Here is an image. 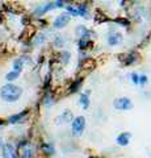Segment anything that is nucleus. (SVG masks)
<instances>
[{
    "mask_svg": "<svg viewBox=\"0 0 151 158\" xmlns=\"http://www.w3.org/2000/svg\"><path fill=\"white\" fill-rule=\"evenodd\" d=\"M21 94H23V90L15 84H5L0 90V98L8 103H13L19 100Z\"/></svg>",
    "mask_w": 151,
    "mask_h": 158,
    "instance_id": "1",
    "label": "nucleus"
},
{
    "mask_svg": "<svg viewBox=\"0 0 151 158\" xmlns=\"http://www.w3.org/2000/svg\"><path fill=\"white\" fill-rule=\"evenodd\" d=\"M63 7V2L62 0H55V2L53 3H49V4H45V5H39L37 9L34 11V16H42L45 15L46 12H49V11H51L54 8H62Z\"/></svg>",
    "mask_w": 151,
    "mask_h": 158,
    "instance_id": "2",
    "label": "nucleus"
},
{
    "mask_svg": "<svg viewBox=\"0 0 151 158\" xmlns=\"http://www.w3.org/2000/svg\"><path fill=\"white\" fill-rule=\"evenodd\" d=\"M71 128H72V133L75 136H80L83 133L84 128H85V118L83 116H78L74 118L72 121V125H71Z\"/></svg>",
    "mask_w": 151,
    "mask_h": 158,
    "instance_id": "3",
    "label": "nucleus"
},
{
    "mask_svg": "<svg viewBox=\"0 0 151 158\" xmlns=\"http://www.w3.org/2000/svg\"><path fill=\"white\" fill-rule=\"evenodd\" d=\"M113 106H114V108L118 111H128V109L133 108V103L129 98H118L114 100Z\"/></svg>",
    "mask_w": 151,
    "mask_h": 158,
    "instance_id": "4",
    "label": "nucleus"
},
{
    "mask_svg": "<svg viewBox=\"0 0 151 158\" xmlns=\"http://www.w3.org/2000/svg\"><path fill=\"white\" fill-rule=\"evenodd\" d=\"M70 20H71V15H68V13H62V15H59L55 20H54V27L55 28H64L68 23H70Z\"/></svg>",
    "mask_w": 151,
    "mask_h": 158,
    "instance_id": "5",
    "label": "nucleus"
},
{
    "mask_svg": "<svg viewBox=\"0 0 151 158\" xmlns=\"http://www.w3.org/2000/svg\"><path fill=\"white\" fill-rule=\"evenodd\" d=\"M3 158H17V152L12 144H7L3 148Z\"/></svg>",
    "mask_w": 151,
    "mask_h": 158,
    "instance_id": "6",
    "label": "nucleus"
},
{
    "mask_svg": "<svg viewBox=\"0 0 151 158\" xmlns=\"http://www.w3.org/2000/svg\"><path fill=\"white\" fill-rule=\"evenodd\" d=\"M122 42V34L118 33V32H110L109 36H108V44L110 46H116L120 45Z\"/></svg>",
    "mask_w": 151,
    "mask_h": 158,
    "instance_id": "7",
    "label": "nucleus"
},
{
    "mask_svg": "<svg viewBox=\"0 0 151 158\" xmlns=\"http://www.w3.org/2000/svg\"><path fill=\"white\" fill-rule=\"evenodd\" d=\"M130 137H131V134L129 133V132H124V133H121V134H118L117 136V144L120 146H128L129 145V141H130Z\"/></svg>",
    "mask_w": 151,
    "mask_h": 158,
    "instance_id": "8",
    "label": "nucleus"
},
{
    "mask_svg": "<svg viewBox=\"0 0 151 158\" xmlns=\"http://www.w3.org/2000/svg\"><path fill=\"white\" fill-rule=\"evenodd\" d=\"M76 34L82 38H87L88 34H89V30L85 27H83V25H79V27L76 28Z\"/></svg>",
    "mask_w": 151,
    "mask_h": 158,
    "instance_id": "9",
    "label": "nucleus"
},
{
    "mask_svg": "<svg viewBox=\"0 0 151 158\" xmlns=\"http://www.w3.org/2000/svg\"><path fill=\"white\" fill-rule=\"evenodd\" d=\"M58 120H62L60 123H68V121L72 120V113H71L70 111H66V112H63L62 116L57 118V121H58Z\"/></svg>",
    "mask_w": 151,
    "mask_h": 158,
    "instance_id": "10",
    "label": "nucleus"
},
{
    "mask_svg": "<svg viewBox=\"0 0 151 158\" xmlns=\"http://www.w3.org/2000/svg\"><path fill=\"white\" fill-rule=\"evenodd\" d=\"M42 150H44V153L46 154H54V152H55V149H54V146L51 145V144L46 142L42 145Z\"/></svg>",
    "mask_w": 151,
    "mask_h": 158,
    "instance_id": "11",
    "label": "nucleus"
},
{
    "mask_svg": "<svg viewBox=\"0 0 151 158\" xmlns=\"http://www.w3.org/2000/svg\"><path fill=\"white\" fill-rule=\"evenodd\" d=\"M25 113H26V112H21V113H17V115H13V116H11V117H9V123H12V124L19 123V121H21V118L25 116Z\"/></svg>",
    "mask_w": 151,
    "mask_h": 158,
    "instance_id": "12",
    "label": "nucleus"
},
{
    "mask_svg": "<svg viewBox=\"0 0 151 158\" xmlns=\"http://www.w3.org/2000/svg\"><path fill=\"white\" fill-rule=\"evenodd\" d=\"M137 61V54L135 53H130V54H128L125 57V65H131Z\"/></svg>",
    "mask_w": 151,
    "mask_h": 158,
    "instance_id": "13",
    "label": "nucleus"
},
{
    "mask_svg": "<svg viewBox=\"0 0 151 158\" xmlns=\"http://www.w3.org/2000/svg\"><path fill=\"white\" fill-rule=\"evenodd\" d=\"M19 75H20L19 71H15V70H13V71H11V73H8V74L5 75V79H7L8 82H12V81H15V79L19 78Z\"/></svg>",
    "mask_w": 151,
    "mask_h": 158,
    "instance_id": "14",
    "label": "nucleus"
},
{
    "mask_svg": "<svg viewBox=\"0 0 151 158\" xmlns=\"http://www.w3.org/2000/svg\"><path fill=\"white\" fill-rule=\"evenodd\" d=\"M21 158H33V149L32 146H26L23 152V157Z\"/></svg>",
    "mask_w": 151,
    "mask_h": 158,
    "instance_id": "15",
    "label": "nucleus"
},
{
    "mask_svg": "<svg viewBox=\"0 0 151 158\" xmlns=\"http://www.w3.org/2000/svg\"><path fill=\"white\" fill-rule=\"evenodd\" d=\"M80 103L84 108H88L89 106V98H88V94H82L80 95Z\"/></svg>",
    "mask_w": 151,
    "mask_h": 158,
    "instance_id": "16",
    "label": "nucleus"
},
{
    "mask_svg": "<svg viewBox=\"0 0 151 158\" xmlns=\"http://www.w3.org/2000/svg\"><path fill=\"white\" fill-rule=\"evenodd\" d=\"M78 12H79V16H83V17H87V8L85 5H79L78 7Z\"/></svg>",
    "mask_w": 151,
    "mask_h": 158,
    "instance_id": "17",
    "label": "nucleus"
},
{
    "mask_svg": "<svg viewBox=\"0 0 151 158\" xmlns=\"http://www.w3.org/2000/svg\"><path fill=\"white\" fill-rule=\"evenodd\" d=\"M13 69H15V71H21V69H23V59H17L15 61V65H13Z\"/></svg>",
    "mask_w": 151,
    "mask_h": 158,
    "instance_id": "18",
    "label": "nucleus"
},
{
    "mask_svg": "<svg viewBox=\"0 0 151 158\" xmlns=\"http://www.w3.org/2000/svg\"><path fill=\"white\" fill-rule=\"evenodd\" d=\"M67 11H68V12H70L72 16H79L78 8H75V7H67Z\"/></svg>",
    "mask_w": 151,
    "mask_h": 158,
    "instance_id": "19",
    "label": "nucleus"
},
{
    "mask_svg": "<svg viewBox=\"0 0 151 158\" xmlns=\"http://www.w3.org/2000/svg\"><path fill=\"white\" fill-rule=\"evenodd\" d=\"M131 82L134 84H139V75L137 73H133L131 74Z\"/></svg>",
    "mask_w": 151,
    "mask_h": 158,
    "instance_id": "20",
    "label": "nucleus"
},
{
    "mask_svg": "<svg viewBox=\"0 0 151 158\" xmlns=\"http://www.w3.org/2000/svg\"><path fill=\"white\" fill-rule=\"evenodd\" d=\"M149 82L147 75H139V84H146Z\"/></svg>",
    "mask_w": 151,
    "mask_h": 158,
    "instance_id": "21",
    "label": "nucleus"
},
{
    "mask_svg": "<svg viewBox=\"0 0 151 158\" xmlns=\"http://www.w3.org/2000/svg\"><path fill=\"white\" fill-rule=\"evenodd\" d=\"M44 41H45V36H44V34H39L38 38L35 40V44H42Z\"/></svg>",
    "mask_w": 151,
    "mask_h": 158,
    "instance_id": "22",
    "label": "nucleus"
},
{
    "mask_svg": "<svg viewBox=\"0 0 151 158\" xmlns=\"http://www.w3.org/2000/svg\"><path fill=\"white\" fill-rule=\"evenodd\" d=\"M117 23H120V24H122V25H129V21H128V20H122V19H118Z\"/></svg>",
    "mask_w": 151,
    "mask_h": 158,
    "instance_id": "23",
    "label": "nucleus"
},
{
    "mask_svg": "<svg viewBox=\"0 0 151 158\" xmlns=\"http://www.w3.org/2000/svg\"><path fill=\"white\" fill-rule=\"evenodd\" d=\"M2 124H3V121H2V120H0V125H2Z\"/></svg>",
    "mask_w": 151,
    "mask_h": 158,
    "instance_id": "24",
    "label": "nucleus"
},
{
    "mask_svg": "<svg viewBox=\"0 0 151 158\" xmlns=\"http://www.w3.org/2000/svg\"><path fill=\"white\" fill-rule=\"evenodd\" d=\"M67 2H74V0H67Z\"/></svg>",
    "mask_w": 151,
    "mask_h": 158,
    "instance_id": "25",
    "label": "nucleus"
},
{
    "mask_svg": "<svg viewBox=\"0 0 151 158\" xmlns=\"http://www.w3.org/2000/svg\"><path fill=\"white\" fill-rule=\"evenodd\" d=\"M0 21H2V17H0Z\"/></svg>",
    "mask_w": 151,
    "mask_h": 158,
    "instance_id": "26",
    "label": "nucleus"
}]
</instances>
